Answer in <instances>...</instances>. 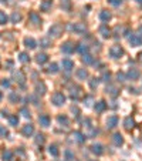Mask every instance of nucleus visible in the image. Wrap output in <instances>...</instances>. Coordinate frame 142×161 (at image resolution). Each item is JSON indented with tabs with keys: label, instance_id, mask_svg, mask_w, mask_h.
<instances>
[{
	"label": "nucleus",
	"instance_id": "obj_56",
	"mask_svg": "<svg viewBox=\"0 0 142 161\" xmlns=\"http://www.w3.org/2000/svg\"><path fill=\"white\" fill-rule=\"evenodd\" d=\"M136 1H138V3H141V4H142V0H136Z\"/></svg>",
	"mask_w": 142,
	"mask_h": 161
},
{
	"label": "nucleus",
	"instance_id": "obj_28",
	"mask_svg": "<svg viewBox=\"0 0 142 161\" xmlns=\"http://www.w3.org/2000/svg\"><path fill=\"white\" fill-rule=\"evenodd\" d=\"M22 98H20V96L17 94L16 91H11L10 94H9V101L11 103V104H16V103H19Z\"/></svg>",
	"mask_w": 142,
	"mask_h": 161
},
{
	"label": "nucleus",
	"instance_id": "obj_23",
	"mask_svg": "<svg viewBox=\"0 0 142 161\" xmlns=\"http://www.w3.org/2000/svg\"><path fill=\"white\" fill-rule=\"evenodd\" d=\"M29 19H30V22H32L34 26H41V17L36 13V12H33V13H30V16H29Z\"/></svg>",
	"mask_w": 142,
	"mask_h": 161
},
{
	"label": "nucleus",
	"instance_id": "obj_17",
	"mask_svg": "<svg viewBox=\"0 0 142 161\" xmlns=\"http://www.w3.org/2000/svg\"><path fill=\"white\" fill-rule=\"evenodd\" d=\"M46 91H47V87H46V84H44L43 81L36 83V94H37V96H44Z\"/></svg>",
	"mask_w": 142,
	"mask_h": 161
},
{
	"label": "nucleus",
	"instance_id": "obj_58",
	"mask_svg": "<svg viewBox=\"0 0 142 161\" xmlns=\"http://www.w3.org/2000/svg\"><path fill=\"white\" fill-rule=\"evenodd\" d=\"M91 161H95V160H91Z\"/></svg>",
	"mask_w": 142,
	"mask_h": 161
},
{
	"label": "nucleus",
	"instance_id": "obj_51",
	"mask_svg": "<svg viewBox=\"0 0 142 161\" xmlns=\"http://www.w3.org/2000/svg\"><path fill=\"white\" fill-rule=\"evenodd\" d=\"M6 67H7L9 70H10V69H11V67H13V61H11V60H9L7 63H6Z\"/></svg>",
	"mask_w": 142,
	"mask_h": 161
},
{
	"label": "nucleus",
	"instance_id": "obj_25",
	"mask_svg": "<svg viewBox=\"0 0 142 161\" xmlns=\"http://www.w3.org/2000/svg\"><path fill=\"white\" fill-rule=\"evenodd\" d=\"M105 91H107V94H110V96L114 97V98L119 94V90L117 89L115 86H111V84H110V86H107V90H105Z\"/></svg>",
	"mask_w": 142,
	"mask_h": 161
},
{
	"label": "nucleus",
	"instance_id": "obj_45",
	"mask_svg": "<svg viewBox=\"0 0 142 161\" xmlns=\"http://www.w3.org/2000/svg\"><path fill=\"white\" fill-rule=\"evenodd\" d=\"M117 79H118V81H121V83H124V81L126 80V74H124L122 71H119L118 74H117Z\"/></svg>",
	"mask_w": 142,
	"mask_h": 161
},
{
	"label": "nucleus",
	"instance_id": "obj_22",
	"mask_svg": "<svg viewBox=\"0 0 142 161\" xmlns=\"http://www.w3.org/2000/svg\"><path fill=\"white\" fill-rule=\"evenodd\" d=\"M24 46L27 48H30V50H34V48L37 47V41L32 39V37H26L24 39Z\"/></svg>",
	"mask_w": 142,
	"mask_h": 161
},
{
	"label": "nucleus",
	"instance_id": "obj_18",
	"mask_svg": "<svg viewBox=\"0 0 142 161\" xmlns=\"http://www.w3.org/2000/svg\"><path fill=\"white\" fill-rule=\"evenodd\" d=\"M107 103L104 101V100H100V101H97L95 103V105H94V110L97 111V113H103V111H105L107 110Z\"/></svg>",
	"mask_w": 142,
	"mask_h": 161
},
{
	"label": "nucleus",
	"instance_id": "obj_27",
	"mask_svg": "<svg viewBox=\"0 0 142 161\" xmlns=\"http://www.w3.org/2000/svg\"><path fill=\"white\" fill-rule=\"evenodd\" d=\"M135 126V121L132 117H126L125 120H124V127H125V130H132Z\"/></svg>",
	"mask_w": 142,
	"mask_h": 161
},
{
	"label": "nucleus",
	"instance_id": "obj_14",
	"mask_svg": "<svg viewBox=\"0 0 142 161\" xmlns=\"http://www.w3.org/2000/svg\"><path fill=\"white\" fill-rule=\"evenodd\" d=\"M71 137H72V140H74L75 143H78V144H82V143L85 141V138H87L82 133H80V131H74V133L71 134Z\"/></svg>",
	"mask_w": 142,
	"mask_h": 161
},
{
	"label": "nucleus",
	"instance_id": "obj_8",
	"mask_svg": "<svg viewBox=\"0 0 142 161\" xmlns=\"http://www.w3.org/2000/svg\"><path fill=\"white\" fill-rule=\"evenodd\" d=\"M13 80L19 83L22 87H24V83H26V76L22 70H17V71H13Z\"/></svg>",
	"mask_w": 142,
	"mask_h": 161
},
{
	"label": "nucleus",
	"instance_id": "obj_4",
	"mask_svg": "<svg viewBox=\"0 0 142 161\" xmlns=\"http://www.w3.org/2000/svg\"><path fill=\"white\" fill-rule=\"evenodd\" d=\"M70 96H71V98H72L74 101H78L80 98L82 97V89H81L80 86H77V84L71 86V89H70Z\"/></svg>",
	"mask_w": 142,
	"mask_h": 161
},
{
	"label": "nucleus",
	"instance_id": "obj_32",
	"mask_svg": "<svg viewBox=\"0 0 142 161\" xmlns=\"http://www.w3.org/2000/svg\"><path fill=\"white\" fill-rule=\"evenodd\" d=\"M50 46H51V40H50L48 37H43V39H40V47L48 48Z\"/></svg>",
	"mask_w": 142,
	"mask_h": 161
},
{
	"label": "nucleus",
	"instance_id": "obj_1",
	"mask_svg": "<svg viewBox=\"0 0 142 161\" xmlns=\"http://www.w3.org/2000/svg\"><path fill=\"white\" fill-rule=\"evenodd\" d=\"M67 29L70 32L75 33V34H84V33L87 32V26L84 23H70L67 26Z\"/></svg>",
	"mask_w": 142,
	"mask_h": 161
},
{
	"label": "nucleus",
	"instance_id": "obj_36",
	"mask_svg": "<svg viewBox=\"0 0 142 161\" xmlns=\"http://www.w3.org/2000/svg\"><path fill=\"white\" fill-rule=\"evenodd\" d=\"M82 63H85V64H93L94 63V57L91 56V54H84L82 56Z\"/></svg>",
	"mask_w": 142,
	"mask_h": 161
},
{
	"label": "nucleus",
	"instance_id": "obj_16",
	"mask_svg": "<svg viewBox=\"0 0 142 161\" xmlns=\"http://www.w3.org/2000/svg\"><path fill=\"white\" fill-rule=\"evenodd\" d=\"M61 66H63V70L67 73H70L72 69H74V61L72 60H70V58H64L63 63H61Z\"/></svg>",
	"mask_w": 142,
	"mask_h": 161
},
{
	"label": "nucleus",
	"instance_id": "obj_6",
	"mask_svg": "<svg viewBox=\"0 0 142 161\" xmlns=\"http://www.w3.org/2000/svg\"><path fill=\"white\" fill-rule=\"evenodd\" d=\"M128 41H129V44L131 46H134V47H138V46H142V36L141 34H129L128 36Z\"/></svg>",
	"mask_w": 142,
	"mask_h": 161
},
{
	"label": "nucleus",
	"instance_id": "obj_29",
	"mask_svg": "<svg viewBox=\"0 0 142 161\" xmlns=\"http://www.w3.org/2000/svg\"><path fill=\"white\" fill-rule=\"evenodd\" d=\"M75 74H77V79H78V80H85L88 77V71L85 69H78Z\"/></svg>",
	"mask_w": 142,
	"mask_h": 161
},
{
	"label": "nucleus",
	"instance_id": "obj_59",
	"mask_svg": "<svg viewBox=\"0 0 142 161\" xmlns=\"http://www.w3.org/2000/svg\"><path fill=\"white\" fill-rule=\"evenodd\" d=\"M1 1H4V0H1Z\"/></svg>",
	"mask_w": 142,
	"mask_h": 161
},
{
	"label": "nucleus",
	"instance_id": "obj_41",
	"mask_svg": "<svg viewBox=\"0 0 142 161\" xmlns=\"http://www.w3.org/2000/svg\"><path fill=\"white\" fill-rule=\"evenodd\" d=\"M20 114L23 116L24 118H30V117H32V114H30V111H29V108H26V107H23V108L20 110Z\"/></svg>",
	"mask_w": 142,
	"mask_h": 161
},
{
	"label": "nucleus",
	"instance_id": "obj_3",
	"mask_svg": "<svg viewBox=\"0 0 142 161\" xmlns=\"http://www.w3.org/2000/svg\"><path fill=\"white\" fill-rule=\"evenodd\" d=\"M63 30H64L63 24L54 23L51 27H50V29H48V34H50V36H53V37H60V36L63 34Z\"/></svg>",
	"mask_w": 142,
	"mask_h": 161
},
{
	"label": "nucleus",
	"instance_id": "obj_30",
	"mask_svg": "<svg viewBox=\"0 0 142 161\" xmlns=\"http://www.w3.org/2000/svg\"><path fill=\"white\" fill-rule=\"evenodd\" d=\"M9 124H10L11 127H17V126H19V116H17V114L10 116V117H9Z\"/></svg>",
	"mask_w": 142,
	"mask_h": 161
},
{
	"label": "nucleus",
	"instance_id": "obj_20",
	"mask_svg": "<svg viewBox=\"0 0 142 161\" xmlns=\"http://www.w3.org/2000/svg\"><path fill=\"white\" fill-rule=\"evenodd\" d=\"M33 133H34V127H33V124H26L23 129H22V134H23L24 137H30Z\"/></svg>",
	"mask_w": 142,
	"mask_h": 161
},
{
	"label": "nucleus",
	"instance_id": "obj_19",
	"mask_svg": "<svg viewBox=\"0 0 142 161\" xmlns=\"http://www.w3.org/2000/svg\"><path fill=\"white\" fill-rule=\"evenodd\" d=\"M53 6V0H43L41 3H40V10L41 12H50V9Z\"/></svg>",
	"mask_w": 142,
	"mask_h": 161
},
{
	"label": "nucleus",
	"instance_id": "obj_11",
	"mask_svg": "<svg viewBox=\"0 0 142 161\" xmlns=\"http://www.w3.org/2000/svg\"><path fill=\"white\" fill-rule=\"evenodd\" d=\"M90 148H91V153H94L95 155H103V154H104V145L100 144V143L93 144Z\"/></svg>",
	"mask_w": 142,
	"mask_h": 161
},
{
	"label": "nucleus",
	"instance_id": "obj_33",
	"mask_svg": "<svg viewBox=\"0 0 142 161\" xmlns=\"http://www.w3.org/2000/svg\"><path fill=\"white\" fill-rule=\"evenodd\" d=\"M47 73L48 74H55V73H58V64H57V63H51V64L47 67Z\"/></svg>",
	"mask_w": 142,
	"mask_h": 161
},
{
	"label": "nucleus",
	"instance_id": "obj_21",
	"mask_svg": "<svg viewBox=\"0 0 142 161\" xmlns=\"http://www.w3.org/2000/svg\"><path fill=\"white\" fill-rule=\"evenodd\" d=\"M112 143L115 147H121V145L124 144V137L119 134V133H115L114 136H112Z\"/></svg>",
	"mask_w": 142,
	"mask_h": 161
},
{
	"label": "nucleus",
	"instance_id": "obj_2",
	"mask_svg": "<svg viewBox=\"0 0 142 161\" xmlns=\"http://www.w3.org/2000/svg\"><path fill=\"white\" fill-rule=\"evenodd\" d=\"M51 101H53V104L57 105V107L64 105L65 104V96H64L61 91H55L54 94L51 96Z\"/></svg>",
	"mask_w": 142,
	"mask_h": 161
},
{
	"label": "nucleus",
	"instance_id": "obj_12",
	"mask_svg": "<svg viewBox=\"0 0 142 161\" xmlns=\"http://www.w3.org/2000/svg\"><path fill=\"white\" fill-rule=\"evenodd\" d=\"M39 123L41 127H48L50 123H51V118H50L48 114H41V116H39Z\"/></svg>",
	"mask_w": 142,
	"mask_h": 161
},
{
	"label": "nucleus",
	"instance_id": "obj_35",
	"mask_svg": "<svg viewBox=\"0 0 142 161\" xmlns=\"http://www.w3.org/2000/svg\"><path fill=\"white\" fill-rule=\"evenodd\" d=\"M19 60H20L22 63H29V61H30V56H29V53H26V51L20 53V54H19Z\"/></svg>",
	"mask_w": 142,
	"mask_h": 161
},
{
	"label": "nucleus",
	"instance_id": "obj_55",
	"mask_svg": "<svg viewBox=\"0 0 142 161\" xmlns=\"http://www.w3.org/2000/svg\"><path fill=\"white\" fill-rule=\"evenodd\" d=\"M1 98H3V94H1V91H0V101H1Z\"/></svg>",
	"mask_w": 142,
	"mask_h": 161
},
{
	"label": "nucleus",
	"instance_id": "obj_40",
	"mask_svg": "<svg viewBox=\"0 0 142 161\" xmlns=\"http://www.w3.org/2000/svg\"><path fill=\"white\" fill-rule=\"evenodd\" d=\"M7 20H9L7 14H6L4 12H1V10H0V24H6V23H7Z\"/></svg>",
	"mask_w": 142,
	"mask_h": 161
},
{
	"label": "nucleus",
	"instance_id": "obj_50",
	"mask_svg": "<svg viewBox=\"0 0 142 161\" xmlns=\"http://www.w3.org/2000/svg\"><path fill=\"white\" fill-rule=\"evenodd\" d=\"M91 100H93V97H91V96H88L87 98H85V100H84V101H85V103H84V104H85V105H90V104H91V103H90V101H91Z\"/></svg>",
	"mask_w": 142,
	"mask_h": 161
},
{
	"label": "nucleus",
	"instance_id": "obj_9",
	"mask_svg": "<svg viewBox=\"0 0 142 161\" xmlns=\"http://www.w3.org/2000/svg\"><path fill=\"white\" fill-rule=\"evenodd\" d=\"M126 77L128 79H131V80H138L139 77H141V71L138 70V69H135V67H131L128 73H126Z\"/></svg>",
	"mask_w": 142,
	"mask_h": 161
},
{
	"label": "nucleus",
	"instance_id": "obj_54",
	"mask_svg": "<svg viewBox=\"0 0 142 161\" xmlns=\"http://www.w3.org/2000/svg\"><path fill=\"white\" fill-rule=\"evenodd\" d=\"M138 57H139V61L142 63V53H139V56H138Z\"/></svg>",
	"mask_w": 142,
	"mask_h": 161
},
{
	"label": "nucleus",
	"instance_id": "obj_43",
	"mask_svg": "<svg viewBox=\"0 0 142 161\" xmlns=\"http://www.w3.org/2000/svg\"><path fill=\"white\" fill-rule=\"evenodd\" d=\"M103 81H105V83H110L111 81V73L110 71H105L103 74V79H101Z\"/></svg>",
	"mask_w": 142,
	"mask_h": 161
},
{
	"label": "nucleus",
	"instance_id": "obj_7",
	"mask_svg": "<svg viewBox=\"0 0 142 161\" xmlns=\"http://www.w3.org/2000/svg\"><path fill=\"white\" fill-rule=\"evenodd\" d=\"M75 50H77V46L72 41H65L63 46H61V51L65 53V54H72Z\"/></svg>",
	"mask_w": 142,
	"mask_h": 161
},
{
	"label": "nucleus",
	"instance_id": "obj_42",
	"mask_svg": "<svg viewBox=\"0 0 142 161\" xmlns=\"http://www.w3.org/2000/svg\"><path fill=\"white\" fill-rule=\"evenodd\" d=\"M36 144H40V145H43L44 144V136H43V134H37V136H36Z\"/></svg>",
	"mask_w": 142,
	"mask_h": 161
},
{
	"label": "nucleus",
	"instance_id": "obj_26",
	"mask_svg": "<svg viewBox=\"0 0 142 161\" xmlns=\"http://www.w3.org/2000/svg\"><path fill=\"white\" fill-rule=\"evenodd\" d=\"M36 61H37L39 64H44V63L48 61V56L46 53H39V54L36 56Z\"/></svg>",
	"mask_w": 142,
	"mask_h": 161
},
{
	"label": "nucleus",
	"instance_id": "obj_53",
	"mask_svg": "<svg viewBox=\"0 0 142 161\" xmlns=\"http://www.w3.org/2000/svg\"><path fill=\"white\" fill-rule=\"evenodd\" d=\"M138 32H139V34L142 36V26H139V29H138Z\"/></svg>",
	"mask_w": 142,
	"mask_h": 161
},
{
	"label": "nucleus",
	"instance_id": "obj_39",
	"mask_svg": "<svg viewBox=\"0 0 142 161\" xmlns=\"http://www.w3.org/2000/svg\"><path fill=\"white\" fill-rule=\"evenodd\" d=\"M0 137H1V138L9 137V130L6 129L4 126H1V124H0Z\"/></svg>",
	"mask_w": 142,
	"mask_h": 161
},
{
	"label": "nucleus",
	"instance_id": "obj_15",
	"mask_svg": "<svg viewBox=\"0 0 142 161\" xmlns=\"http://www.w3.org/2000/svg\"><path fill=\"white\" fill-rule=\"evenodd\" d=\"M98 17H100V20H101L103 23H108L111 19H112V14H111V12H108V10H101Z\"/></svg>",
	"mask_w": 142,
	"mask_h": 161
},
{
	"label": "nucleus",
	"instance_id": "obj_34",
	"mask_svg": "<svg viewBox=\"0 0 142 161\" xmlns=\"http://www.w3.org/2000/svg\"><path fill=\"white\" fill-rule=\"evenodd\" d=\"M10 20H11V23H19L22 20V14L17 13V12H13L11 16H10Z\"/></svg>",
	"mask_w": 142,
	"mask_h": 161
},
{
	"label": "nucleus",
	"instance_id": "obj_47",
	"mask_svg": "<svg viewBox=\"0 0 142 161\" xmlns=\"http://www.w3.org/2000/svg\"><path fill=\"white\" fill-rule=\"evenodd\" d=\"M65 158H67V161H72L74 160V154L71 153L70 150H67L65 151Z\"/></svg>",
	"mask_w": 142,
	"mask_h": 161
},
{
	"label": "nucleus",
	"instance_id": "obj_24",
	"mask_svg": "<svg viewBox=\"0 0 142 161\" xmlns=\"http://www.w3.org/2000/svg\"><path fill=\"white\" fill-rule=\"evenodd\" d=\"M75 51H78L81 56H84V54H87L88 51H90V46L84 44V43H80V44H77V50Z\"/></svg>",
	"mask_w": 142,
	"mask_h": 161
},
{
	"label": "nucleus",
	"instance_id": "obj_46",
	"mask_svg": "<svg viewBox=\"0 0 142 161\" xmlns=\"http://www.w3.org/2000/svg\"><path fill=\"white\" fill-rule=\"evenodd\" d=\"M108 3L112 4V6H115V7H118L122 4V0H108Z\"/></svg>",
	"mask_w": 142,
	"mask_h": 161
},
{
	"label": "nucleus",
	"instance_id": "obj_52",
	"mask_svg": "<svg viewBox=\"0 0 142 161\" xmlns=\"http://www.w3.org/2000/svg\"><path fill=\"white\" fill-rule=\"evenodd\" d=\"M1 117H7V118H9L10 116H9V113L6 111V110H3V111H1Z\"/></svg>",
	"mask_w": 142,
	"mask_h": 161
},
{
	"label": "nucleus",
	"instance_id": "obj_5",
	"mask_svg": "<svg viewBox=\"0 0 142 161\" xmlns=\"http://www.w3.org/2000/svg\"><path fill=\"white\" fill-rule=\"evenodd\" d=\"M124 48L121 47L119 44H115V46H112V47L110 48V56L112 57V58H119V57L124 56Z\"/></svg>",
	"mask_w": 142,
	"mask_h": 161
},
{
	"label": "nucleus",
	"instance_id": "obj_37",
	"mask_svg": "<svg viewBox=\"0 0 142 161\" xmlns=\"http://www.w3.org/2000/svg\"><path fill=\"white\" fill-rule=\"evenodd\" d=\"M48 153L51 154L53 157H58V154H60V151H58V148H57V145H50L48 147Z\"/></svg>",
	"mask_w": 142,
	"mask_h": 161
},
{
	"label": "nucleus",
	"instance_id": "obj_38",
	"mask_svg": "<svg viewBox=\"0 0 142 161\" xmlns=\"http://www.w3.org/2000/svg\"><path fill=\"white\" fill-rule=\"evenodd\" d=\"M3 160L4 161H11L13 160V153L10 150H4L3 151Z\"/></svg>",
	"mask_w": 142,
	"mask_h": 161
},
{
	"label": "nucleus",
	"instance_id": "obj_44",
	"mask_svg": "<svg viewBox=\"0 0 142 161\" xmlns=\"http://www.w3.org/2000/svg\"><path fill=\"white\" fill-rule=\"evenodd\" d=\"M98 80H100V79H91V80H90V87H91L93 90L97 89V86H98Z\"/></svg>",
	"mask_w": 142,
	"mask_h": 161
},
{
	"label": "nucleus",
	"instance_id": "obj_57",
	"mask_svg": "<svg viewBox=\"0 0 142 161\" xmlns=\"http://www.w3.org/2000/svg\"><path fill=\"white\" fill-rule=\"evenodd\" d=\"M63 1H68V0H63Z\"/></svg>",
	"mask_w": 142,
	"mask_h": 161
},
{
	"label": "nucleus",
	"instance_id": "obj_10",
	"mask_svg": "<svg viewBox=\"0 0 142 161\" xmlns=\"http://www.w3.org/2000/svg\"><path fill=\"white\" fill-rule=\"evenodd\" d=\"M98 32H100V34L103 36L104 39H110L111 37V29L105 23L100 26V30H98Z\"/></svg>",
	"mask_w": 142,
	"mask_h": 161
},
{
	"label": "nucleus",
	"instance_id": "obj_49",
	"mask_svg": "<svg viewBox=\"0 0 142 161\" xmlns=\"http://www.w3.org/2000/svg\"><path fill=\"white\" fill-rule=\"evenodd\" d=\"M1 87H4V89H9L10 87V81L7 79H4V80L1 81Z\"/></svg>",
	"mask_w": 142,
	"mask_h": 161
},
{
	"label": "nucleus",
	"instance_id": "obj_48",
	"mask_svg": "<svg viewBox=\"0 0 142 161\" xmlns=\"http://www.w3.org/2000/svg\"><path fill=\"white\" fill-rule=\"evenodd\" d=\"M71 111H72V113H75L74 116H75V118L78 120V118H80V110H78V108H77V107H72V108H71Z\"/></svg>",
	"mask_w": 142,
	"mask_h": 161
},
{
	"label": "nucleus",
	"instance_id": "obj_31",
	"mask_svg": "<svg viewBox=\"0 0 142 161\" xmlns=\"http://www.w3.org/2000/svg\"><path fill=\"white\" fill-rule=\"evenodd\" d=\"M57 121L61 124V126H64V127H68V124H70V121H68V117L67 116H58L57 117Z\"/></svg>",
	"mask_w": 142,
	"mask_h": 161
},
{
	"label": "nucleus",
	"instance_id": "obj_13",
	"mask_svg": "<svg viewBox=\"0 0 142 161\" xmlns=\"http://www.w3.org/2000/svg\"><path fill=\"white\" fill-rule=\"evenodd\" d=\"M117 126H118V117L117 116H111V117L107 118V129L112 130V129H115Z\"/></svg>",
	"mask_w": 142,
	"mask_h": 161
}]
</instances>
